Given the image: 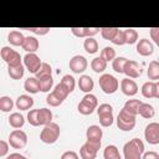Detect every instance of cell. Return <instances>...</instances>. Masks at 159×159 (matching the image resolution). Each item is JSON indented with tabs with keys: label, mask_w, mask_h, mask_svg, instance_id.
I'll return each mask as SVG.
<instances>
[{
	"label": "cell",
	"mask_w": 159,
	"mask_h": 159,
	"mask_svg": "<svg viewBox=\"0 0 159 159\" xmlns=\"http://www.w3.org/2000/svg\"><path fill=\"white\" fill-rule=\"evenodd\" d=\"M144 143L139 138H133L123 147L124 159H142L144 152Z\"/></svg>",
	"instance_id": "obj_1"
},
{
	"label": "cell",
	"mask_w": 159,
	"mask_h": 159,
	"mask_svg": "<svg viewBox=\"0 0 159 159\" xmlns=\"http://www.w3.org/2000/svg\"><path fill=\"white\" fill-rule=\"evenodd\" d=\"M60 125L55 122H51L43 127V129L40 133V140L45 144H53L60 138Z\"/></svg>",
	"instance_id": "obj_2"
},
{
	"label": "cell",
	"mask_w": 159,
	"mask_h": 159,
	"mask_svg": "<svg viewBox=\"0 0 159 159\" xmlns=\"http://www.w3.org/2000/svg\"><path fill=\"white\" fill-rule=\"evenodd\" d=\"M117 127L123 132H129L135 127V116L122 108L117 117Z\"/></svg>",
	"instance_id": "obj_3"
},
{
	"label": "cell",
	"mask_w": 159,
	"mask_h": 159,
	"mask_svg": "<svg viewBox=\"0 0 159 159\" xmlns=\"http://www.w3.org/2000/svg\"><path fill=\"white\" fill-rule=\"evenodd\" d=\"M99 87L101 89L106 93V94H112L114 92H117L118 87H119V82L118 80L109 75V73H103L101 77H99Z\"/></svg>",
	"instance_id": "obj_4"
},
{
	"label": "cell",
	"mask_w": 159,
	"mask_h": 159,
	"mask_svg": "<svg viewBox=\"0 0 159 159\" xmlns=\"http://www.w3.org/2000/svg\"><path fill=\"white\" fill-rule=\"evenodd\" d=\"M9 144L15 149H22L27 144V134L21 129H14L9 135Z\"/></svg>",
	"instance_id": "obj_5"
},
{
	"label": "cell",
	"mask_w": 159,
	"mask_h": 159,
	"mask_svg": "<svg viewBox=\"0 0 159 159\" xmlns=\"http://www.w3.org/2000/svg\"><path fill=\"white\" fill-rule=\"evenodd\" d=\"M101 148V142H89L87 140L80 149V155L82 159H96L97 152Z\"/></svg>",
	"instance_id": "obj_6"
},
{
	"label": "cell",
	"mask_w": 159,
	"mask_h": 159,
	"mask_svg": "<svg viewBox=\"0 0 159 159\" xmlns=\"http://www.w3.org/2000/svg\"><path fill=\"white\" fill-rule=\"evenodd\" d=\"M144 138H145V140H147L149 144H152V145L159 144V123H157V122L149 123V124L145 127Z\"/></svg>",
	"instance_id": "obj_7"
},
{
	"label": "cell",
	"mask_w": 159,
	"mask_h": 159,
	"mask_svg": "<svg viewBox=\"0 0 159 159\" xmlns=\"http://www.w3.org/2000/svg\"><path fill=\"white\" fill-rule=\"evenodd\" d=\"M42 62L40 60V57L36 55V53H26L25 57H24V66L25 68L31 72V73H37L40 67H41Z\"/></svg>",
	"instance_id": "obj_8"
},
{
	"label": "cell",
	"mask_w": 159,
	"mask_h": 159,
	"mask_svg": "<svg viewBox=\"0 0 159 159\" xmlns=\"http://www.w3.org/2000/svg\"><path fill=\"white\" fill-rule=\"evenodd\" d=\"M88 66V62L84 56L82 55H76L70 60V70L73 73H82L86 71Z\"/></svg>",
	"instance_id": "obj_9"
},
{
	"label": "cell",
	"mask_w": 159,
	"mask_h": 159,
	"mask_svg": "<svg viewBox=\"0 0 159 159\" xmlns=\"http://www.w3.org/2000/svg\"><path fill=\"white\" fill-rule=\"evenodd\" d=\"M142 67L139 66L138 62L133 61V60H128V62L125 63V67H124V73L128 78H138L142 76Z\"/></svg>",
	"instance_id": "obj_10"
},
{
	"label": "cell",
	"mask_w": 159,
	"mask_h": 159,
	"mask_svg": "<svg viewBox=\"0 0 159 159\" xmlns=\"http://www.w3.org/2000/svg\"><path fill=\"white\" fill-rule=\"evenodd\" d=\"M120 89H122L123 94L132 97V96H135L138 93V84L135 83V81L127 77V78H123L120 81Z\"/></svg>",
	"instance_id": "obj_11"
},
{
	"label": "cell",
	"mask_w": 159,
	"mask_h": 159,
	"mask_svg": "<svg viewBox=\"0 0 159 159\" xmlns=\"http://www.w3.org/2000/svg\"><path fill=\"white\" fill-rule=\"evenodd\" d=\"M137 52L140 56H150L154 52V45L148 39H142L137 43Z\"/></svg>",
	"instance_id": "obj_12"
},
{
	"label": "cell",
	"mask_w": 159,
	"mask_h": 159,
	"mask_svg": "<svg viewBox=\"0 0 159 159\" xmlns=\"http://www.w3.org/2000/svg\"><path fill=\"white\" fill-rule=\"evenodd\" d=\"M102 135H103L102 128L99 125H96V124L89 125L86 130V138L89 142H101Z\"/></svg>",
	"instance_id": "obj_13"
},
{
	"label": "cell",
	"mask_w": 159,
	"mask_h": 159,
	"mask_svg": "<svg viewBox=\"0 0 159 159\" xmlns=\"http://www.w3.org/2000/svg\"><path fill=\"white\" fill-rule=\"evenodd\" d=\"M16 108L20 111H27L34 106V98L29 94H21L16 99Z\"/></svg>",
	"instance_id": "obj_14"
},
{
	"label": "cell",
	"mask_w": 159,
	"mask_h": 159,
	"mask_svg": "<svg viewBox=\"0 0 159 159\" xmlns=\"http://www.w3.org/2000/svg\"><path fill=\"white\" fill-rule=\"evenodd\" d=\"M78 87H80V89H81L82 92H84V93H91V91H92L93 87H94V82H93V80H92L91 76H88V75H82V76L80 77V80H78Z\"/></svg>",
	"instance_id": "obj_15"
},
{
	"label": "cell",
	"mask_w": 159,
	"mask_h": 159,
	"mask_svg": "<svg viewBox=\"0 0 159 159\" xmlns=\"http://www.w3.org/2000/svg\"><path fill=\"white\" fill-rule=\"evenodd\" d=\"M39 46H40V43H39V40L36 37H34V36H26L21 47L27 53H35L39 50Z\"/></svg>",
	"instance_id": "obj_16"
},
{
	"label": "cell",
	"mask_w": 159,
	"mask_h": 159,
	"mask_svg": "<svg viewBox=\"0 0 159 159\" xmlns=\"http://www.w3.org/2000/svg\"><path fill=\"white\" fill-rule=\"evenodd\" d=\"M24 88H25L26 92L35 94V93H37V92L41 91L40 81H39L36 77H29V78L25 81V83H24Z\"/></svg>",
	"instance_id": "obj_17"
},
{
	"label": "cell",
	"mask_w": 159,
	"mask_h": 159,
	"mask_svg": "<svg viewBox=\"0 0 159 159\" xmlns=\"http://www.w3.org/2000/svg\"><path fill=\"white\" fill-rule=\"evenodd\" d=\"M142 94L145 98H155L157 94V83L153 81H148L142 86Z\"/></svg>",
	"instance_id": "obj_18"
},
{
	"label": "cell",
	"mask_w": 159,
	"mask_h": 159,
	"mask_svg": "<svg viewBox=\"0 0 159 159\" xmlns=\"http://www.w3.org/2000/svg\"><path fill=\"white\" fill-rule=\"evenodd\" d=\"M7 41L12 45V46H22L24 41H25V36L22 35V32L17 31V30H14V31H10L9 35H7Z\"/></svg>",
	"instance_id": "obj_19"
},
{
	"label": "cell",
	"mask_w": 159,
	"mask_h": 159,
	"mask_svg": "<svg viewBox=\"0 0 159 159\" xmlns=\"http://www.w3.org/2000/svg\"><path fill=\"white\" fill-rule=\"evenodd\" d=\"M9 124H10L12 128H15V129H20V128H22L24 124H25V118H24V116L20 114L19 112H14V113H11L10 117H9Z\"/></svg>",
	"instance_id": "obj_20"
},
{
	"label": "cell",
	"mask_w": 159,
	"mask_h": 159,
	"mask_svg": "<svg viewBox=\"0 0 159 159\" xmlns=\"http://www.w3.org/2000/svg\"><path fill=\"white\" fill-rule=\"evenodd\" d=\"M142 103H143V102H140L139 99H128V101L124 103V107H123V108L127 109L129 113L137 116V114H139V108H140Z\"/></svg>",
	"instance_id": "obj_21"
},
{
	"label": "cell",
	"mask_w": 159,
	"mask_h": 159,
	"mask_svg": "<svg viewBox=\"0 0 159 159\" xmlns=\"http://www.w3.org/2000/svg\"><path fill=\"white\" fill-rule=\"evenodd\" d=\"M103 158L104 159H122L118 148L116 145H113V144L107 145L104 148V150H103Z\"/></svg>",
	"instance_id": "obj_22"
},
{
	"label": "cell",
	"mask_w": 159,
	"mask_h": 159,
	"mask_svg": "<svg viewBox=\"0 0 159 159\" xmlns=\"http://www.w3.org/2000/svg\"><path fill=\"white\" fill-rule=\"evenodd\" d=\"M148 78L153 82L159 81V61H152L148 67Z\"/></svg>",
	"instance_id": "obj_23"
},
{
	"label": "cell",
	"mask_w": 159,
	"mask_h": 159,
	"mask_svg": "<svg viewBox=\"0 0 159 159\" xmlns=\"http://www.w3.org/2000/svg\"><path fill=\"white\" fill-rule=\"evenodd\" d=\"M39 122L40 125H46L52 122V112L47 108H40L39 109Z\"/></svg>",
	"instance_id": "obj_24"
},
{
	"label": "cell",
	"mask_w": 159,
	"mask_h": 159,
	"mask_svg": "<svg viewBox=\"0 0 159 159\" xmlns=\"http://www.w3.org/2000/svg\"><path fill=\"white\" fill-rule=\"evenodd\" d=\"M83 48L89 55L96 53L98 51V42H97V40H94L93 37H86V40L83 42Z\"/></svg>",
	"instance_id": "obj_25"
},
{
	"label": "cell",
	"mask_w": 159,
	"mask_h": 159,
	"mask_svg": "<svg viewBox=\"0 0 159 159\" xmlns=\"http://www.w3.org/2000/svg\"><path fill=\"white\" fill-rule=\"evenodd\" d=\"M91 68L96 72V73H102L106 68H107V62L99 56V57H94L91 61Z\"/></svg>",
	"instance_id": "obj_26"
},
{
	"label": "cell",
	"mask_w": 159,
	"mask_h": 159,
	"mask_svg": "<svg viewBox=\"0 0 159 159\" xmlns=\"http://www.w3.org/2000/svg\"><path fill=\"white\" fill-rule=\"evenodd\" d=\"M7 73L12 80H20V78H22V76L25 73V66L19 65L15 67H7Z\"/></svg>",
	"instance_id": "obj_27"
},
{
	"label": "cell",
	"mask_w": 159,
	"mask_h": 159,
	"mask_svg": "<svg viewBox=\"0 0 159 159\" xmlns=\"http://www.w3.org/2000/svg\"><path fill=\"white\" fill-rule=\"evenodd\" d=\"M139 114L145 118V119H149V118H153L154 114H155V109L152 104L149 103H142L140 108H139Z\"/></svg>",
	"instance_id": "obj_28"
},
{
	"label": "cell",
	"mask_w": 159,
	"mask_h": 159,
	"mask_svg": "<svg viewBox=\"0 0 159 159\" xmlns=\"http://www.w3.org/2000/svg\"><path fill=\"white\" fill-rule=\"evenodd\" d=\"M128 62V60L125 57H116L113 61H112V67L113 70L117 72V73H124V67H125V63Z\"/></svg>",
	"instance_id": "obj_29"
},
{
	"label": "cell",
	"mask_w": 159,
	"mask_h": 159,
	"mask_svg": "<svg viewBox=\"0 0 159 159\" xmlns=\"http://www.w3.org/2000/svg\"><path fill=\"white\" fill-rule=\"evenodd\" d=\"M118 27H102L101 29V35L104 40H108V41H112L114 39V36L117 35L118 32Z\"/></svg>",
	"instance_id": "obj_30"
},
{
	"label": "cell",
	"mask_w": 159,
	"mask_h": 159,
	"mask_svg": "<svg viewBox=\"0 0 159 159\" xmlns=\"http://www.w3.org/2000/svg\"><path fill=\"white\" fill-rule=\"evenodd\" d=\"M48 76H52V68H51V66L48 63L42 62L39 72L36 73V78L41 80V78H45V77H48Z\"/></svg>",
	"instance_id": "obj_31"
},
{
	"label": "cell",
	"mask_w": 159,
	"mask_h": 159,
	"mask_svg": "<svg viewBox=\"0 0 159 159\" xmlns=\"http://www.w3.org/2000/svg\"><path fill=\"white\" fill-rule=\"evenodd\" d=\"M124 36H125V43L128 45H133L138 41V32L134 29H125Z\"/></svg>",
	"instance_id": "obj_32"
},
{
	"label": "cell",
	"mask_w": 159,
	"mask_h": 159,
	"mask_svg": "<svg viewBox=\"0 0 159 159\" xmlns=\"http://www.w3.org/2000/svg\"><path fill=\"white\" fill-rule=\"evenodd\" d=\"M101 57L106 61V62H109V61H113L116 58V50L111 46H106L102 51H101Z\"/></svg>",
	"instance_id": "obj_33"
},
{
	"label": "cell",
	"mask_w": 159,
	"mask_h": 159,
	"mask_svg": "<svg viewBox=\"0 0 159 159\" xmlns=\"http://www.w3.org/2000/svg\"><path fill=\"white\" fill-rule=\"evenodd\" d=\"M12 107H14V102H12V99L10 97H7V96L0 97V109L2 112H5V113L10 112L12 109Z\"/></svg>",
	"instance_id": "obj_34"
},
{
	"label": "cell",
	"mask_w": 159,
	"mask_h": 159,
	"mask_svg": "<svg viewBox=\"0 0 159 159\" xmlns=\"http://www.w3.org/2000/svg\"><path fill=\"white\" fill-rule=\"evenodd\" d=\"M60 83H61V84H63V86L68 89V92H70V93H72V92H73L75 86H76L75 78H73L72 76H70V75H65V76L62 77V80H61V82H60Z\"/></svg>",
	"instance_id": "obj_35"
},
{
	"label": "cell",
	"mask_w": 159,
	"mask_h": 159,
	"mask_svg": "<svg viewBox=\"0 0 159 159\" xmlns=\"http://www.w3.org/2000/svg\"><path fill=\"white\" fill-rule=\"evenodd\" d=\"M60 99H62V101H65L66 98H67V96L70 94V92H68V89L63 86V84H61V83H58V84H56L55 86V89L52 91Z\"/></svg>",
	"instance_id": "obj_36"
},
{
	"label": "cell",
	"mask_w": 159,
	"mask_h": 159,
	"mask_svg": "<svg viewBox=\"0 0 159 159\" xmlns=\"http://www.w3.org/2000/svg\"><path fill=\"white\" fill-rule=\"evenodd\" d=\"M81 102H83L84 104L89 106V107L93 108V109H97V107H98V99H97V97H96L94 94H92V93H87V94L82 98Z\"/></svg>",
	"instance_id": "obj_37"
},
{
	"label": "cell",
	"mask_w": 159,
	"mask_h": 159,
	"mask_svg": "<svg viewBox=\"0 0 159 159\" xmlns=\"http://www.w3.org/2000/svg\"><path fill=\"white\" fill-rule=\"evenodd\" d=\"M6 63H7V67H15V66L22 65L20 53H19L17 51H15V50H14V52L11 53V56H10V58L7 60V62H6Z\"/></svg>",
	"instance_id": "obj_38"
},
{
	"label": "cell",
	"mask_w": 159,
	"mask_h": 159,
	"mask_svg": "<svg viewBox=\"0 0 159 159\" xmlns=\"http://www.w3.org/2000/svg\"><path fill=\"white\" fill-rule=\"evenodd\" d=\"M39 81H40V86H41V91L42 92H48L52 88V86H53V78H52V76L41 78Z\"/></svg>",
	"instance_id": "obj_39"
},
{
	"label": "cell",
	"mask_w": 159,
	"mask_h": 159,
	"mask_svg": "<svg viewBox=\"0 0 159 159\" xmlns=\"http://www.w3.org/2000/svg\"><path fill=\"white\" fill-rule=\"evenodd\" d=\"M97 114L98 117L106 116V114H113V107L108 103H102L97 107Z\"/></svg>",
	"instance_id": "obj_40"
},
{
	"label": "cell",
	"mask_w": 159,
	"mask_h": 159,
	"mask_svg": "<svg viewBox=\"0 0 159 159\" xmlns=\"http://www.w3.org/2000/svg\"><path fill=\"white\" fill-rule=\"evenodd\" d=\"M27 122L31 125H34V127L40 125V122H39V109H31L27 113Z\"/></svg>",
	"instance_id": "obj_41"
},
{
	"label": "cell",
	"mask_w": 159,
	"mask_h": 159,
	"mask_svg": "<svg viewBox=\"0 0 159 159\" xmlns=\"http://www.w3.org/2000/svg\"><path fill=\"white\" fill-rule=\"evenodd\" d=\"M46 102H47V104L51 106V107H58L60 104H62L63 101L60 99L53 92H51V93L47 94V97H46Z\"/></svg>",
	"instance_id": "obj_42"
},
{
	"label": "cell",
	"mask_w": 159,
	"mask_h": 159,
	"mask_svg": "<svg viewBox=\"0 0 159 159\" xmlns=\"http://www.w3.org/2000/svg\"><path fill=\"white\" fill-rule=\"evenodd\" d=\"M111 42H113V43H114V45H117V46H122V45H124V43H125V36H124V31L118 30L117 35L114 36V39H113Z\"/></svg>",
	"instance_id": "obj_43"
},
{
	"label": "cell",
	"mask_w": 159,
	"mask_h": 159,
	"mask_svg": "<svg viewBox=\"0 0 159 159\" xmlns=\"http://www.w3.org/2000/svg\"><path fill=\"white\" fill-rule=\"evenodd\" d=\"M113 114H106V116H101L99 117V124L102 127H111L113 124Z\"/></svg>",
	"instance_id": "obj_44"
},
{
	"label": "cell",
	"mask_w": 159,
	"mask_h": 159,
	"mask_svg": "<svg viewBox=\"0 0 159 159\" xmlns=\"http://www.w3.org/2000/svg\"><path fill=\"white\" fill-rule=\"evenodd\" d=\"M78 112H80L81 114H83V116H88V114H92V113L94 112V109L91 108L89 106L84 104L83 102H80V103H78Z\"/></svg>",
	"instance_id": "obj_45"
},
{
	"label": "cell",
	"mask_w": 159,
	"mask_h": 159,
	"mask_svg": "<svg viewBox=\"0 0 159 159\" xmlns=\"http://www.w3.org/2000/svg\"><path fill=\"white\" fill-rule=\"evenodd\" d=\"M12 52H14V50H12L11 47H9V46H4V47L0 50V56H1V58H2L5 62H7V60L10 58V56H11Z\"/></svg>",
	"instance_id": "obj_46"
},
{
	"label": "cell",
	"mask_w": 159,
	"mask_h": 159,
	"mask_svg": "<svg viewBox=\"0 0 159 159\" xmlns=\"http://www.w3.org/2000/svg\"><path fill=\"white\" fill-rule=\"evenodd\" d=\"M25 30H29L36 35H46L48 31H50V27H29V29H25Z\"/></svg>",
	"instance_id": "obj_47"
},
{
	"label": "cell",
	"mask_w": 159,
	"mask_h": 159,
	"mask_svg": "<svg viewBox=\"0 0 159 159\" xmlns=\"http://www.w3.org/2000/svg\"><path fill=\"white\" fill-rule=\"evenodd\" d=\"M84 29V35L86 37H93L96 34L99 32V27H83Z\"/></svg>",
	"instance_id": "obj_48"
},
{
	"label": "cell",
	"mask_w": 159,
	"mask_h": 159,
	"mask_svg": "<svg viewBox=\"0 0 159 159\" xmlns=\"http://www.w3.org/2000/svg\"><path fill=\"white\" fill-rule=\"evenodd\" d=\"M61 159H80L78 158V154L73 150H67L62 155H61Z\"/></svg>",
	"instance_id": "obj_49"
},
{
	"label": "cell",
	"mask_w": 159,
	"mask_h": 159,
	"mask_svg": "<svg viewBox=\"0 0 159 159\" xmlns=\"http://www.w3.org/2000/svg\"><path fill=\"white\" fill-rule=\"evenodd\" d=\"M9 153V144L5 140H0V157H5Z\"/></svg>",
	"instance_id": "obj_50"
},
{
	"label": "cell",
	"mask_w": 159,
	"mask_h": 159,
	"mask_svg": "<svg viewBox=\"0 0 159 159\" xmlns=\"http://www.w3.org/2000/svg\"><path fill=\"white\" fill-rule=\"evenodd\" d=\"M71 32H72L75 36H77V37H86V35H84V29H83V27H72V29H71Z\"/></svg>",
	"instance_id": "obj_51"
},
{
	"label": "cell",
	"mask_w": 159,
	"mask_h": 159,
	"mask_svg": "<svg viewBox=\"0 0 159 159\" xmlns=\"http://www.w3.org/2000/svg\"><path fill=\"white\" fill-rule=\"evenodd\" d=\"M150 37L155 43L159 41V27H152L150 29Z\"/></svg>",
	"instance_id": "obj_52"
},
{
	"label": "cell",
	"mask_w": 159,
	"mask_h": 159,
	"mask_svg": "<svg viewBox=\"0 0 159 159\" xmlns=\"http://www.w3.org/2000/svg\"><path fill=\"white\" fill-rule=\"evenodd\" d=\"M142 159H159V154L157 152H145L142 157Z\"/></svg>",
	"instance_id": "obj_53"
},
{
	"label": "cell",
	"mask_w": 159,
	"mask_h": 159,
	"mask_svg": "<svg viewBox=\"0 0 159 159\" xmlns=\"http://www.w3.org/2000/svg\"><path fill=\"white\" fill-rule=\"evenodd\" d=\"M6 159H27V158L20 153H11L10 155H7Z\"/></svg>",
	"instance_id": "obj_54"
},
{
	"label": "cell",
	"mask_w": 159,
	"mask_h": 159,
	"mask_svg": "<svg viewBox=\"0 0 159 159\" xmlns=\"http://www.w3.org/2000/svg\"><path fill=\"white\" fill-rule=\"evenodd\" d=\"M157 83V94H155V98H158L159 99V81L158 82H155Z\"/></svg>",
	"instance_id": "obj_55"
},
{
	"label": "cell",
	"mask_w": 159,
	"mask_h": 159,
	"mask_svg": "<svg viewBox=\"0 0 159 159\" xmlns=\"http://www.w3.org/2000/svg\"><path fill=\"white\" fill-rule=\"evenodd\" d=\"M155 45H157V46H158V47H159V41H158V42H157V43H155Z\"/></svg>",
	"instance_id": "obj_56"
}]
</instances>
